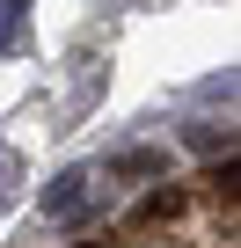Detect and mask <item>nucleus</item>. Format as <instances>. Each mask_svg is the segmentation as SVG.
Listing matches in <instances>:
<instances>
[{
	"mask_svg": "<svg viewBox=\"0 0 241 248\" xmlns=\"http://www.w3.org/2000/svg\"><path fill=\"white\" fill-rule=\"evenodd\" d=\"M95 204H102V168H66L44 190V219L51 226H80V219H95Z\"/></svg>",
	"mask_w": 241,
	"mask_h": 248,
	"instance_id": "1",
	"label": "nucleus"
},
{
	"mask_svg": "<svg viewBox=\"0 0 241 248\" xmlns=\"http://www.w3.org/2000/svg\"><path fill=\"white\" fill-rule=\"evenodd\" d=\"M132 175H168V154L132 146V154H110V161H102V183H132Z\"/></svg>",
	"mask_w": 241,
	"mask_h": 248,
	"instance_id": "2",
	"label": "nucleus"
},
{
	"mask_svg": "<svg viewBox=\"0 0 241 248\" xmlns=\"http://www.w3.org/2000/svg\"><path fill=\"white\" fill-rule=\"evenodd\" d=\"M22 44H30V0H8V8H0V51L15 59Z\"/></svg>",
	"mask_w": 241,
	"mask_h": 248,
	"instance_id": "3",
	"label": "nucleus"
},
{
	"mask_svg": "<svg viewBox=\"0 0 241 248\" xmlns=\"http://www.w3.org/2000/svg\"><path fill=\"white\" fill-rule=\"evenodd\" d=\"M15 175H22V161H15V154H0V197L15 190Z\"/></svg>",
	"mask_w": 241,
	"mask_h": 248,
	"instance_id": "4",
	"label": "nucleus"
}]
</instances>
